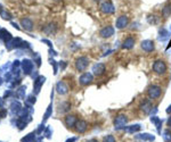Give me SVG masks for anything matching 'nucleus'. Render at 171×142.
<instances>
[{"mask_svg":"<svg viewBox=\"0 0 171 142\" xmlns=\"http://www.w3.org/2000/svg\"><path fill=\"white\" fill-rule=\"evenodd\" d=\"M153 72L157 75H163L167 72V64L163 60L159 59L153 64Z\"/></svg>","mask_w":171,"mask_h":142,"instance_id":"obj_1","label":"nucleus"},{"mask_svg":"<svg viewBox=\"0 0 171 142\" xmlns=\"http://www.w3.org/2000/svg\"><path fill=\"white\" fill-rule=\"evenodd\" d=\"M162 93V89L159 85H150L148 88V91H147V95L150 97V99H157L160 98V95Z\"/></svg>","mask_w":171,"mask_h":142,"instance_id":"obj_2","label":"nucleus"},{"mask_svg":"<svg viewBox=\"0 0 171 142\" xmlns=\"http://www.w3.org/2000/svg\"><path fill=\"white\" fill-rule=\"evenodd\" d=\"M101 12L105 15H111L115 12V8L113 6V4L111 1H104L101 5Z\"/></svg>","mask_w":171,"mask_h":142,"instance_id":"obj_3","label":"nucleus"},{"mask_svg":"<svg viewBox=\"0 0 171 142\" xmlns=\"http://www.w3.org/2000/svg\"><path fill=\"white\" fill-rule=\"evenodd\" d=\"M128 123V118L127 116L121 114V115L116 116L115 121H114V125H115V129L120 130V129H123L125 126V124Z\"/></svg>","mask_w":171,"mask_h":142,"instance_id":"obj_4","label":"nucleus"},{"mask_svg":"<svg viewBox=\"0 0 171 142\" xmlns=\"http://www.w3.org/2000/svg\"><path fill=\"white\" fill-rule=\"evenodd\" d=\"M128 24H129V17H128L127 15H121V16L116 20L115 26L116 28H119V30H122V28H124Z\"/></svg>","mask_w":171,"mask_h":142,"instance_id":"obj_5","label":"nucleus"},{"mask_svg":"<svg viewBox=\"0 0 171 142\" xmlns=\"http://www.w3.org/2000/svg\"><path fill=\"white\" fill-rule=\"evenodd\" d=\"M88 58H86V57H80V58H78L76 59V63H75V66H76V69L78 71H84L87 66H88Z\"/></svg>","mask_w":171,"mask_h":142,"instance_id":"obj_6","label":"nucleus"},{"mask_svg":"<svg viewBox=\"0 0 171 142\" xmlns=\"http://www.w3.org/2000/svg\"><path fill=\"white\" fill-rule=\"evenodd\" d=\"M140 47L143 49L144 51H147V52H150V51H153L154 50V42L152 40H144L142 41V43H140Z\"/></svg>","mask_w":171,"mask_h":142,"instance_id":"obj_7","label":"nucleus"},{"mask_svg":"<svg viewBox=\"0 0 171 142\" xmlns=\"http://www.w3.org/2000/svg\"><path fill=\"white\" fill-rule=\"evenodd\" d=\"M105 71H106V67H105V65L102 64V63L96 64V65H94V67H92L94 75H96V76H102V75L105 73Z\"/></svg>","mask_w":171,"mask_h":142,"instance_id":"obj_8","label":"nucleus"},{"mask_svg":"<svg viewBox=\"0 0 171 142\" xmlns=\"http://www.w3.org/2000/svg\"><path fill=\"white\" fill-rule=\"evenodd\" d=\"M94 80V76L92 74H90V73H84V74H82L80 76V79H79V82H80V84L82 85H88L90 84L91 82Z\"/></svg>","mask_w":171,"mask_h":142,"instance_id":"obj_9","label":"nucleus"},{"mask_svg":"<svg viewBox=\"0 0 171 142\" xmlns=\"http://www.w3.org/2000/svg\"><path fill=\"white\" fill-rule=\"evenodd\" d=\"M99 34H101V36H102V38H111V36L114 34V27L105 26L104 28L101 30Z\"/></svg>","mask_w":171,"mask_h":142,"instance_id":"obj_10","label":"nucleus"},{"mask_svg":"<svg viewBox=\"0 0 171 142\" xmlns=\"http://www.w3.org/2000/svg\"><path fill=\"white\" fill-rule=\"evenodd\" d=\"M135 39L134 38H131V36H129V38H127L125 40L123 41L122 43V48L123 49H132L134 48V46H135Z\"/></svg>","mask_w":171,"mask_h":142,"instance_id":"obj_11","label":"nucleus"},{"mask_svg":"<svg viewBox=\"0 0 171 142\" xmlns=\"http://www.w3.org/2000/svg\"><path fill=\"white\" fill-rule=\"evenodd\" d=\"M140 109H142V111H144L145 114H148L150 110H152V103H150V101L145 100V101L140 105Z\"/></svg>","mask_w":171,"mask_h":142,"instance_id":"obj_12","label":"nucleus"},{"mask_svg":"<svg viewBox=\"0 0 171 142\" xmlns=\"http://www.w3.org/2000/svg\"><path fill=\"white\" fill-rule=\"evenodd\" d=\"M75 126H76V131L79 133H83L87 130V123L84 122V121H79V122H76Z\"/></svg>","mask_w":171,"mask_h":142,"instance_id":"obj_13","label":"nucleus"},{"mask_svg":"<svg viewBox=\"0 0 171 142\" xmlns=\"http://www.w3.org/2000/svg\"><path fill=\"white\" fill-rule=\"evenodd\" d=\"M65 123H66V125H68V127H72V126H74L75 124H76V117L73 116V115L66 116V118H65Z\"/></svg>","mask_w":171,"mask_h":142,"instance_id":"obj_14","label":"nucleus"},{"mask_svg":"<svg viewBox=\"0 0 171 142\" xmlns=\"http://www.w3.org/2000/svg\"><path fill=\"white\" fill-rule=\"evenodd\" d=\"M170 15H171V4H167L162 8V16H163L164 18H168Z\"/></svg>","mask_w":171,"mask_h":142,"instance_id":"obj_15","label":"nucleus"},{"mask_svg":"<svg viewBox=\"0 0 171 142\" xmlns=\"http://www.w3.org/2000/svg\"><path fill=\"white\" fill-rule=\"evenodd\" d=\"M137 139H140V140H148V141H154V135H150V134H147V133H145V134H139V135L136 136Z\"/></svg>","mask_w":171,"mask_h":142,"instance_id":"obj_16","label":"nucleus"},{"mask_svg":"<svg viewBox=\"0 0 171 142\" xmlns=\"http://www.w3.org/2000/svg\"><path fill=\"white\" fill-rule=\"evenodd\" d=\"M150 122L154 123L155 124V126H156L157 131L160 132V129H161V125H162V121L159 118V117H156V116H154V117H152L150 118Z\"/></svg>","mask_w":171,"mask_h":142,"instance_id":"obj_17","label":"nucleus"},{"mask_svg":"<svg viewBox=\"0 0 171 142\" xmlns=\"http://www.w3.org/2000/svg\"><path fill=\"white\" fill-rule=\"evenodd\" d=\"M160 35H159V40L161 41H164L167 40L168 38H169V33H168V31L167 30H164V28H162V30H160Z\"/></svg>","mask_w":171,"mask_h":142,"instance_id":"obj_18","label":"nucleus"},{"mask_svg":"<svg viewBox=\"0 0 171 142\" xmlns=\"http://www.w3.org/2000/svg\"><path fill=\"white\" fill-rule=\"evenodd\" d=\"M127 132H129V133H135V132H138L139 130H140V125L139 124H136V125H131L129 127H127V129H124Z\"/></svg>","mask_w":171,"mask_h":142,"instance_id":"obj_19","label":"nucleus"},{"mask_svg":"<svg viewBox=\"0 0 171 142\" xmlns=\"http://www.w3.org/2000/svg\"><path fill=\"white\" fill-rule=\"evenodd\" d=\"M163 139H164V141L165 142H171V132L170 131H164L163 132Z\"/></svg>","mask_w":171,"mask_h":142,"instance_id":"obj_20","label":"nucleus"},{"mask_svg":"<svg viewBox=\"0 0 171 142\" xmlns=\"http://www.w3.org/2000/svg\"><path fill=\"white\" fill-rule=\"evenodd\" d=\"M157 22H159V17H157L156 15H150V17H148V23L150 24H156Z\"/></svg>","mask_w":171,"mask_h":142,"instance_id":"obj_21","label":"nucleus"},{"mask_svg":"<svg viewBox=\"0 0 171 142\" xmlns=\"http://www.w3.org/2000/svg\"><path fill=\"white\" fill-rule=\"evenodd\" d=\"M103 142H115V139H114V136L113 135H107L104 138Z\"/></svg>","mask_w":171,"mask_h":142,"instance_id":"obj_22","label":"nucleus"},{"mask_svg":"<svg viewBox=\"0 0 171 142\" xmlns=\"http://www.w3.org/2000/svg\"><path fill=\"white\" fill-rule=\"evenodd\" d=\"M170 111H171V106L168 109H167V113H168V114H170Z\"/></svg>","mask_w":171,"mask_h":142,"instance_id":"obj_23","label":"nucleus"},{"mask_svg":"<svg viewBox=\"0 0 171 142\" xmlns=\"http://www.w3.org/2000/svg\"><path fill=\"white\" fill-rule=\"evenodd\" d=\"M87 142H97V140H95V139H92V140H89V141Z\"/></svg>","mask_w":171,"mask_h":142,"instance_id":"obj_24","label":"nucleus"}]
</instances>
